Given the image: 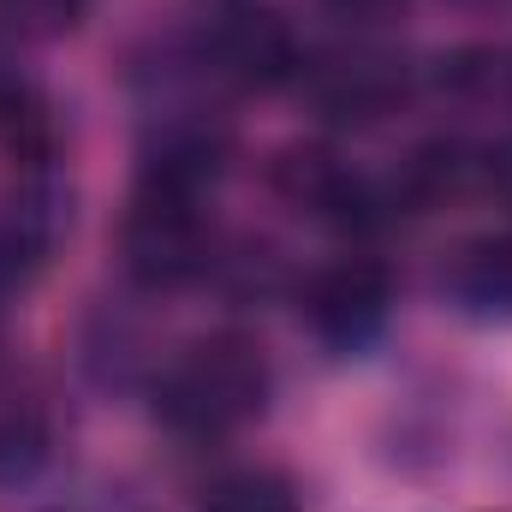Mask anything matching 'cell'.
I'll use <instances>...</instances> for the list:
<instances>
[{
    "mask_svg": "<svg viewBox=\"0 0 512 512\" xmlns=\"http://www.w3.org/2000/svg\"><path fill=\"white\" fill-rule=\"evenodd\" d=\"M197 512H298V483L274 465H239L197 495Z\"/></svg>",
    "mask_w": 512,
    "mask_h": 512,
    "instance_id": "8fae6325",
    "label": "cell"
},
{
    "mask_svg": "<svg viewBox=\"0 0 512 512\" xmlns=\"http://www.w3.org/2000/svg\"><path fill=\"white\" fill-rule=\"evenodd\" d=\"M298 316L328 352H340V358L370 352L387 334V322H393V274H387V262L352 251L340 262H328V268H316L298 286Z\"/></svg>",
    "mask_w": 512,
    "mask_h": 512,
    "instance_id": "8992f818",
    "label": "cell"
},
{
    "mask_svg": "<svg viewBox=\"0 0 512 512\" xmlns=\"http://www.w3.org/2000/svg\"><path fill=\"white\" fill-rule=\"evenodd\" d=\"M268 393L274 370L251 334H203L149 376L155 423L179 441H227L233 429L262 417Z\"/></svg>",
    "mask_w": 512,
    "mask_h": 512,
    "instance_id": "6da1fadb",
    "label": "cell"
},
{
    "mask_svg": "<svg viewBox=\"0 0 512 512\" xmlns=\"http://www.w3.org/2000/svg\"><path fill=\"white\" fill-rule=\"evenodd\" d=\"M304 96L334 131H370L417 96V66L376 42H346L304 60Z\"/></svg>",
    "mask_w": 512,
    "mask_h": 512,
    "instance_id": "277c9868",
    "label": "cell"
},
{
    "mask_svg": "<svg viewBox=\"0 0 512 512\" xmlns=\"http://www.w3.org/2000/svg\"><path fill=\"white\" fill-rule=\"evenodd\" d=\"M340 24H382V18H393L405 0H322Z\"/></svg>",
    "mask_w": 512,
    "mask_h": 512,
    "instance_id": "5bb4252c",
    "label": "cell"
},
{
    "mask_svg": "<svg viewBox=\"0 0 512 512\" xmlns=\"http://www.w3.org/2000/svg\"><path fill=\"white\" fill-rule=\"evenodd\" d=\"M0 143L24 167H54V108L42 84L12 60H0Z\"/></svg>",
    "mask_w": 512,
    "mask_h": 512,
    "instance_id": "9c48e42d",
    "label": "cell"
},
{
    "mask_svg": "<svg viewBox=\"0 0 512 512\" xmlns=\"http://www.w3.org/2000/svg\"><path fill=\"white\" fill-rule=\"evenodd\" d=\"M268 179H274V191H280L298 215H310L316 227L346 233V239H370V233H382V227L399 221V215H393V197H387V179L358 173L352 161H340V155L322 149V143L286 149V155L268 167Z\"/></svg>",
    "mask_w": 512,
    "mask_h": 512,
    "instance_id": "5b68a950",
    "label": "cell"
},
{
    "mask_svg": "<svg viewBox=\"0 0 512 512\" xmlns=\"http://www.w3.org/2000/svg\"><path fill=\"white\" fill-rule=\"evenodd\" d=\"M191 42L197 72L209 78V90H286L304 78L310 48L298 42V30L274 12V6H227L215 12Z\"/></svg>",
    "mask_w": 512,
    "mask_h": 512,
    "instance_id": "3957f363",
    "label": "cell"
},
{
    "mask_svg": "<svg viewBox=\"0 0 512 512\" xmlns=\"http://www.w3.org/2000/svg\"><path fill=\"white\" fill-rule=\"evenodd\" d=\"M120 262L143 292H179L221 268V239L209 221V197L137 185L120 221Z\"/></svg>",
    "mask_w": 512,
    "mask_h": 512,
    "instance_id": "7a4b0ae2",
    "label": "cell"
},
{
    "mask_svg": "<svg viewBox=\"0 0 512 512\" xmlns=\"http://www.w3.org/2000/svg\"><path fill=\"white\" fill-rule=\"evenodd\" d=\"M84 0H0V24L12 36H66Z\"/></svg>",
    "mask_w": 512,
    "mask_h": 512,
    "instance_id": "7c38bea8",
    "label": "cell"
},
{
    "mask_svg": "<svg viewBox=\"0 0 512 512\" xmlns=\"http://www.w3.org/2000/svg\"><path fill=\"white\" fill-rule=\"evenodd\" d=\"M441 292L459 316L471 322H512V239H465L441 262Z\"/></svg>",
    "mask_w": 512,
    "mask_h": 512,
    "instance_id": "ba28073f",
    "label": "cell"
},
{
    "mask_svg": "<svg viewBox=\"0 0 512 512\" xmlns=\"http://www.w3.org/2000/svg\"><path fill=\"white\" fill-rule=\"evenodd\" d=\"M483 191H495L512 215V137L495 143V149H483Z\"/></svg>",
    "mask_w": 512,
    "mask_h": 512,
    "instance_id": "4fadbf2b",
    "label": "cell"
},
{
    "mask_svg": "<svg viewBox=\"0 0 512 512\" xmlns=\"http://www.w3.org/2000/svg\"><path fill=\"white\" fill-rule=\"evenodd\" d=\"M54 459V423L42 405L12 399L0 405V489H24L48 471Z\"/></svg>",
    "mask_w": 512,
    "mask_h": 512,
    "instance_id": "30bf717a",
    "label": "cell"
},
{
    "mask_svg": "<svg viewBox=\"0 0 512 512\" xmlns=\"http://www.w3.org/2000/svg\"><path fill=\"white\" fill-rule=\"evenodd\" d=\"M471 191H483V149H471L459 137L417 143L387 179L393 215H429V209H447V203H459Z\"/></svg>",
    "mask_w": 512,
    "mask_h": 512,
    "instance_id": "52a82bcc",
    "label": "cell"
}]
</instances>
